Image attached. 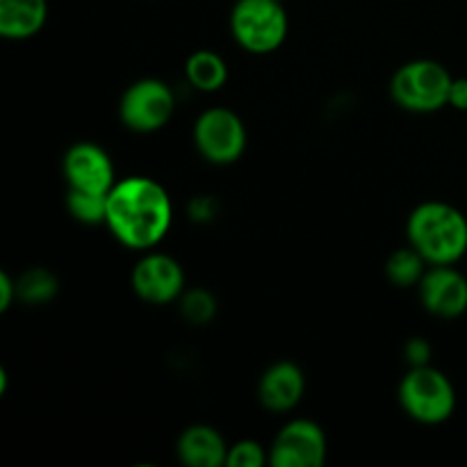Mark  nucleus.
I'll return each mask as SVG.
<instances>
[{
	"label": "nucleus",
	"instance_id": "obj_16",
	"mask_svg": "<svg viewBox=\"0 0 467 467\" xmlns=\"http://www.w3.org/2000/svg\"><path fill=\"white\" fill-rule=\"evenodd\" d=\"M427 269V260H424L410 244L392 251V254L388 255L386 265H383V272H386L388 281L395 287H401V290L418 287Z\"/></svg>",
	"mask_w": 467,
	"mask_h": 467
},
{
	"label": "nucleus",
	"instance_id": "obj_15",
	"mask_svg": "<svg viewBox=\"0 0 467 467\" xmlns=\"http://www.w3.org/2000/svg\"><path fill=\"white\" fill-rule=\"evenodd\" d=\"M185 80L199 94H217L228 82V64L219 53L199 48L187 57Z\"/></svg>",
	"mask_w": 467,
	"mask_h": 467
},
{
	"label": "nucleus",
	"instance_id": "obj_24",
	"mask_svg": "<svg viewBox=\"0 0 467 467\" xmlns=\"http://www.w3.org/2000/svg\"><path fill=\"white\" fill-rule=\"evenodd\" d=\"M450 108L467 112V78H454L450 89Z\"/></svg>",
	"mask_w": 467,
	"mask_h": 467
},
{
	"label": "nucleus",
	"instance_id": "obj_20",
	"mask_svg": "<svg viewBox=\"0 0 467 467\" xmlns=\"http://www.w3.org/2000/svg\"><path fill=\"white\" fill-rule=\"evenodd\" d=\"M269 465V450H265L258 441H237L228 445L226 467H265Z\"/></svg>",
	"mask_w": 467,
	"mask_h": 467
},
{
	"label": "nucleus",
	"instance_id": "obj_12",
	"mask_svg": "<svg viewBox=\"0 0 467 467\" xmlns=\"http://www.w3.org/2000/svg\"><path fill=\"white\" fill-rule=\"evenodd\" d=\"M306 395V374L292 360H276L258 381V401L269 413H290Z\"/></svg>",
	"mask_w": 467,
	"mask_h": 467
},
{
	"label": "nucleus",
	"instance_id": "obj_21",
	"mask_svg": "<svg viewBox=\"0 0 467 467\" xmlns=\"http://www.w3.org/2000/svg\"><path fill=\"white\" fill-rule=\"evenodd\" d=\"M219 214V201L213 196H196L187 205V217L194 223H210Z\"/></svg>",
	"mask_w": 467,
	"mask_h": 467
},
{
	"label": "nucleus",
	"instance_id": "obj_22",
	"mask_svg": "<svg viewBox=\"0 0 467 467\" xmlns=\"http://www.w3.org/2000/svg\"><path fill=\"white\" fill-rule=\"evenodd\" d=\"M404 356L409 360V368H418V365L431 363L433 349L424 337H410L404 345Z\"/></svg>",
	"mask_w": 467,
	"mask_h": 467
},
{
	"label": "nucleus",
	"instance_id": "obj_9",
	"mask_svg": "<svg viewBox=\"0 0 467 467\" xmlns=\"http://www.w3.org/2000/svg\"><path fill=\"white\" fill-rule=\"evenodd\" d=\"M328 456V441L315 420H290L269 445L272 467H322Z\"/></svg>",
	"mask_w": 467,
	"mask_h": 467
},
{
	"label": "nucleus",
	"instance_id": "obj_11",
	"mask_svg": "<svg viewBox=\"0 0 467 467\" xmlns=\"http://www.w3.org/2000/svg\"><path fill=\"white\" fill-rule=\"evenodd\" d=\"M62 173L67 181V190L94 192V194H109L117 182L114 162L103 146L94 141H78L64 153Z\"/></svg>",
	"mask_w": 467,
	"mask_h": 467
},
{
	"label": "nucleus",
	"instance_id": "obj_14",
	"mask_svg": "<svg viewBox=\"0 0 467 467\" xmlns=\"http://www.w3.org/2000/svg\"><path fill=\"white\" fill-rule=\"evenodd\" d=\"M48 21V0H0V36L26 41L39 35Z\"/></svg>",
	"mask_w": 467,
	"mask_h": 467
},
{
	"label": "nucleus",
	"instance_id": "obj_10",
	"mask_svg": "<svg viewBox=\"0 0 467 467\" xmlns=\"http://www.w3.org/2000/svg\"><path fill=\"white\" fill-rule=\"evenodd\" d=\"M422 308L438 319H459L467 313V276L456 265H429L418 285Z\"/></svg>",
	"mask_w": 467,
	"mask_h": 467
},
{
	"label": "nucleus",
	"instance_id": "obj_19",
	"mask_svg": "<svg viewBox=\"0 0 467 467\" xmlns=\"http://www.w3.org/2000/svg\"><path fill=\"white\" fill-rule=\"evenodd\" d=\"M67 210L76 222L99 226V223H105V214H108V194L67 190Z\"/></svg>",
	"mask_w": 467,
	"mask_h": 467
},
{
	"label": "nucleus",
	"instance_id": "obj_5",
	"mask_svg": "<svg viewBox=\"0 0 467 467\" xmlns=\"http://www.w3.org/2000/svg\"><path fill=\"white\" fill-rule=\"evenodd\" d=\"M228 27L244 53L272 55L285 44L290 16L283 0H235Z\"/></svg>",
	"mask_w": 467,
	"mask_h": 467
},
{
	"label": "nucleus",
	"instance_id": "obj_1",
	"mask_svg": "<svg viewBox=\"0 0 467 467\" xmlns=\"http://www.w3.org/2000/svg\"><path fill=\"white\" fill-rule=\"evenodd\" d=\"M171 223L173 203L162 182L150 176H128L114 182L105 226L119 244L144 254L169 235Z\"/></svg>",
	"mask_w": 467,
	"mask_h": 467
},
{
	"label": "nucleus",
	"instance_id": "obj_17",
	"mask_svg": "<svg viewBox=\"0 0 467 467\" xmlns=\"http://www.w3.org/2000/svg\"><path fill=\"white\" fill-rule=\"evenodd\" d=\"M16 287L23 306H46L57 296L59 278L46 267H30L18 274Z\"/></svg>",
	"mask_w": 467,
	"mask_h": 467
},
{
	"label": "nucleus",
	"instance_id": "obj_25",
	"mask_svg": "<svg viewBox=\"0 0 467 467\" xmlns=\"http://www.w3.org/2000/svg\"><path fill=\"white\" fill-rule=\"evenodd\" d=\"M7 392V372L5 369H0V397Z\"/></svg>",
	"mask_w": 467,
	"mask_h": 467
},
{
	"label": "nucleus",
	"instance_id": "obj_6",
	"mask_svg": "<svg viewBox=\"0 0 467 467\" xmlns=\"http://www.w3.org/2000/svg\"><path fill=\"white\" fill-rule=\"evenodd\" d=\"M192 141H194L196 153L205 162L214 167H228L244 155L249 132L235 109L214 105L196 117Z\"/></svg>",
	"mask_w": 467,
	"mask_h": 467
},
{
	"label": "nucleus",
	"instance_id": "obj_2",
	"mask_svg": "<svg viewBox=\"0 0 467 467\" xmlns=\"http://www.w3.org/2000/svg\"><path fill=\"white\" fill-rule=\"evenodd\" d=\"M406 240L427 265H459L467 255V217L447 201H424L406 219Z\"/></svg>",
	"mask_w": 467,
	"mask_h": 467
},
{
	"label": "nucleus",
	"instance_id": "obj_18",
	"mask_svg": "<svg viewBox=\"0 0 467 467\" xmlns=\"http://www.w3.org/2000/svg\"><path fill=\"white\" fill-rule=\"evenodd\" d=\"M178 310L190 327H208L219 313L217 296L205 287H187L178 299Z\"/></svg>",
	"mask_w": 467,
	"mask_h": 467
},
{
	"label": "nucleus",
	"instance_id": "obj_4",
	"mask_svg": "<svg viewBox=\"0 0 467 467\" xmlns=\"http://www.w3.org/2000/svg\"><path fill=\"white\" fill-rule=\"evenodd\" d=\"M451 76L445 64L420 57L401 64L390 78V99L397 108L413 114H433L450 108Z\"/></svg>",
	"mask_w": 467,
	"mask_h": 467
},
{
	"label": "nucleus",
	"instance_id": "obj_3",
	"mask_svg": "<svg viewBox=\"0 0 467 467\" xmlns=\"http://www.w3.org/2000/svg\"><path fill=\"white\" fill-rule=\"evenodd\" d=\"M397 400L401 410L424 427L445 424L456 413L459 404L451 379L431 363L409 368L397 388Z\"/></svg>",
	"mask_w": 467,
	"mask_h": 467
},
{
	"label": "nucleus",
	"instance_id": "obj_13",
	"mask_svg": "<svg viewBox=\"0 0 467 467\" xmlns=\"http://www.w3.org/2000/svg\"><path fill=\"white\" fill-rule=\"evenodd\" d=\"M176 454L187 467H219L226 465L228 442L210 424H192L178 436Z\"/></svg>",
	"mask_w": 467,
	"mask_h": 467
},
{
	"label": "nucleus",
	"instance_id": "obj_7",
	"mask_svg": "<svg viewBox=\"0 0 467 467\" xmlns=\"http://www.w3.org/2000/svg\"><path fill=\"white\" fill-rule=\"evenodd\" d=\"M176 112L173 89L160 78H140L119 100V119L123 126L140 135L158 132L171 121Z\"/></svg>",
	"mask_w": 467,
	"mask_h": 467
},
{
	"label": "nucleus",
	"instance_id": "obj_23",
	"mask_svg": "<svg viewBox=\"0 0 467 467\" xmlns=\"http://www.w3.org/2000/svg\"><path fill=\"white\" fill-rule=\"evenodd\" d=\"M14 301H18L16 278L9 272H0V313H7Z\"/></svg>",
	"mask_w": 467,
	"mask_h": 467
},
{
	"label": "nucleus",
	"instance_id": "obj_8",
	"mask_svg": "<svg viewBox=\"0 0 467 467\" xmlns=\"http://www.w3.org/2000/svg\"><path fill=\"white\" fill-rule=\"evenodd\" d=\"M130 285L137 299L150 306L178 304L187 290L185 269L173 255L162 251H144L130 274Z\"/></svg>",
	"mask_w": 467,
	"mask_h": 467
}]
</instances>
